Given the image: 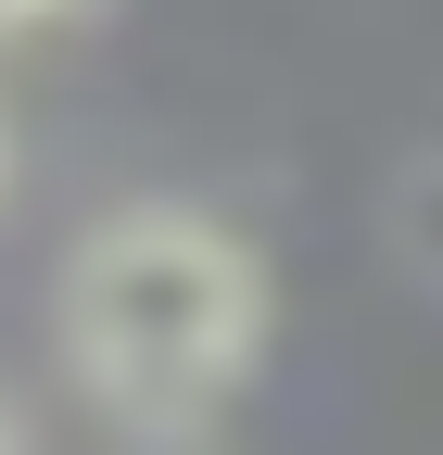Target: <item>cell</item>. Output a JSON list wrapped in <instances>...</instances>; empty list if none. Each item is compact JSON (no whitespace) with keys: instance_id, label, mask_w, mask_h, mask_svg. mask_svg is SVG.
<instances>
[{"instance_id":"obj_1","label":"cell","mask_w":443,"mask_h":455,"mask_svg":"<svg viewBox=\"0 0 443 455\" xmlns=\"http://www.w3.org/2000/svg\"><path fill=\"white\" fill-rule=\"evenodd\" d=\"M51 341L127 443H203L266 355V266L203 203H115L51 278Z\"/></svg>"},{"instance_id":"obj_2","label":"cell","mask_w":443,"mask_h":455,"mask_svg":"<svg viewBox=\"0 0 443 455\" xmlns=\"http://www.w3.org/2000/svg\"><path fill=\"white\" fill-rule=\"evenodd\" d=\"M393 241H406L418 278H443V152L406 164V190H393Z\"/></svg>"},{"instance_id":"obj_3","label":"cell","mask_w":443,"mask_h":455,"mask_svg":"<svg viewBox=\"0 0 443 455\" xmlns=\"http://www.w3.org/2000/svg\"><path fill=\"white\" fill-rule=\"evenodd\" d=\"M101 0H0V51H38V38H64V26H89Z\"/></svg>"},{"instance_id":"obj_4","label":"cell","mask_w":443,"mask_h":455,"mask_svg":"<svg viewBox=\"0 0 443 455\" xmlns=\"http://www.w3.org/2000/svg\"><path fill=\"white\" fill-rule=\"evenodd\" d=\"M13 443H26V418H13V405H0V455H13Z\"/></svg>"},{"instance_id":"obj_5","label":"cell","mask_w":443,"mask_h":455,"mask_svg":"<svg viewBox=\"0 0 443 455\" xmlns=\"http://www.w3.org/2000/svg\"><path fill=\"white\" fill-rule=\"evenodd\" d=\"M0 178H13V152H0Z\"/></svg>"}]
</instances>
